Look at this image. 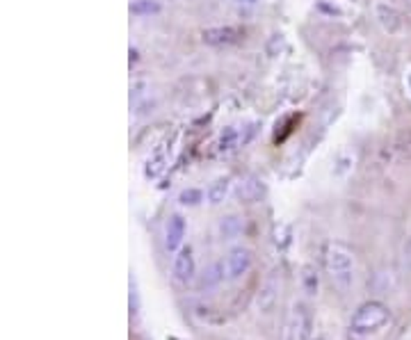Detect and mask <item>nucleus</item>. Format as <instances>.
<instances>
[{
    "instance_id": "nucleus-1",
    "label": "nucleus",
    "mask_w": 411,
    "mask_h": 340,
    "mask_svg": "<svg viewBox=\"0 0 411 340\" xmlns=\"http://www.w3.org/2000/svg\"><path fill=\"white\" fill-rule=\"evenodd\" d=\"M325 270L336 290L347 292L354 283V254L341 242H329L325 247Z\"/></svg>"
},
{
    "instance_id": "nucleus-21",
    "label": "nucleus",
    "mask_w": 411,
    "mask_h": 340,
    "mask_svg": "<svg viewBox=\"0 0 411 340\" xmlns=\"http://www.w3.org/2000/svg\"><path fill=\"white\" fill-rule=\"evenodd\" d=\"M405 5H407V7H411V0H405Z\"/></svg>"
},
{
    "instance_id": "nucleus-11",
    "label": "nucleus",
    "mask_w": 411,
    "mask_h": 340,
    "mask_svg": "<svg viewBox=\"0 0 411 340\" xmlns=\"http://www.w3.org/2000/svg\"><path fill=\"white\" fill-rule=\"evenodd\" d=\"M228 192H231V178H215L213 183L208 185L206 190V199L210 206H219L222 201L228 197Z\"/></svg>"
},
{
    "instance_id": "nucleus-9",
    "label": "nucleus",
    "mask_w": 411,
    "mask_h": 340,
    "mask_svg": "<svg viewBox=\"0 0 411 340\" xmlns=\"http://www.w3.org/2000/svg\"><path fill=\"white\" fill-rule=\"evenodd\" d=\"M277 292H279V277H277V272H272L270 277L265 279L259 297H256V306H259V310L268 313V310L277 304V297H279Z\"/></svg>"
},
{
    "instance_id": "nucleus-16",
    "label": "nucleus",
    "mask_w": 411,
    "mask_h": 340,
    "mask_svg": "<svg viewBox=\"0 0 411 340\" xmlns=\"http://www.w3.org/2000/svg\"><path fill=\"white\" fill-rule=\"evenodd\" d=\"M204 199H206V192H201L197 188H188V190H183L178 195L181 206H199Z\"/></svg>"
},
{
    "instance_id": "nucleus-12",
    "label": "nucleus",
    "mask_w": 411,
    "mask_h": 340,
    "mask_svg": "<svg viewBox=\"0 0 411 340\" xmlns=\"http://www.w3.org/2000/svg\"><path fill=\"white\" fill-rule=\"evenodd\" d=\"M131 14L137 16V18H149V16H155L162 12V5L158 0H131Z\"/></svg>"
},
{
    "instance_id": "nucleus-7",
    "label": "nucleus",
    "mask_w": 411,
    "mask_h": 340,
    "mask_svg": "<svg viewBox=\"0 0 411 340\" xmlns=\"http://www.w3.org/2000/svg\"><path fill=\"white\" fill-rule=\"evenodd\" d=\"M252 263H254L252 251H249V249H244V247H235V249L228 251L226 263H224L226 279H228V281H235V279L244 277V274L252 270Z\"/></svg>"
},
{
    "instance_id": "nucleus-17",
    "label": "nucleus",
    "mask_w": 411,
    "mask_h": 340,
    "mask_svg": "<svg viewBox=\"0 0 411 340\" xmlns=\"http://www.w3.org/2000/svg\"><path fill=\"white\" fill-rule=\"evenodd\" d=\"M240 144V137H237V133L233 131V128H226V131L222 133V137H219V151H231L233 146Z\"/></svg>"
},
{
    "instance_id": "nucleus-5",
    "label": "nucleus",
    "mask_w": 411,
    "mask_h": 340,
    "mask_svg": "<svg viewBox=\"0 0 411 340\" xmlns=\"http://www.w3.org/2000/svg\"><path fill=\"white\" fill-rule=\"evenodd\" d=\"M374 21H377L381 30L391 37H398L405 32V16H402V12L396 5L384 3V0L374 3Z\"/></svg>"
},
{
    "instance_id": "nucleus-4",
    "label": "nucleus",
    "mask_w": 411,
    "mask_h": 340,
    "mask_svg": "<svg viewBox=\"0 0 411 340\" xmlns=\"http://www.w3.org/2000/svg\"><path fill=\"white\" fill-rule=\"evenodd\" d=\"M311 329H313V320H311L308 306L295 304L286 320V340H311Z\"/></svg>"
},
{
    "instance_id": "nucleus-8",
    "label": "nucleus",
    "mask_w": 411,
    "mask_h": 340,
    "mask_svg": "<svg viewBox=\"0 0 411 340\" xmlns=\"http://www.w3.org/2000/svg\"><path fill=\"white\" fill-rule=\"evenodd\" d=\"M185 231H188V226H185L183 215H171L169 222H167V228H164V247H167L169 254H176L183 247Z\"/></svg>"
},
{
    "instance_id": "nucleus-20",
    "label": "nucleus",
    "mask_w": 411,
    "mask_h": 340,
    "mask_svg": "<svg viewBox=\"0 0 411 340\" xmlns=\"http://www.w3.org/2000/svg\"><path fill=\"white\" fill-rule=\"evenodd\" d=\"M407 87H409V91H411V71H409V76H407Z\"/></svg>"
},
{
    "instance_id": "nucleus-3",
    "label": "nucleus",
    "mask_w": 411,
    "mask_h": 340,
    "mask_svg": "<svg viewBox=\"0 0 411 340\" xmlns=\"http://www.w3.org/2000/svg\"><path fill=\"white\" fill-rule=\"evenodd\" d=\"M242 39L244 30L237 25H215L201 32V41L210 46V48H231V46L242 44Z\"/></svg>"
},
{
    "instance_id": "nucleus-10",
    "label": "nucleus",
    "mask_w": 411,
    "mask_h": 340,
    "mask_svg": "<svg viewBox=\"0 0 411 340\" xmlns=\"http://www.w3.org/2000/svg\"><path fill=\"white\" fill-rule=\"evenodd\" d=\"M237 197L244 204H256V201H261L265 197V183L263 178L259 176H249L240 183V188H237Z\"/></svg>"
},
{
    "instance_id": "nucleus-2",
    "label": "nucleus",
    "mask_w": 411,
    "mask_h": 340,
    "mask_svg": "<svg viewBox=\"0 0 411 340\" xmlns=\"http://www.w3.org/2000/svg\"><path fill=\"white\" fill-rule=\"evenodd\" d=\"M391 322V310L381 301H365L350 320V334L352 336H370L381 332Z\"/></svg>"
},
{
    "instance_id": "nucleus-19",
    "label": "nucleus",
    "mask_w": 411,
    "mask_h": 340,
    "mask_svg": "<svg viewBox=\"0 0 411 340\" xmlns=\"http://www.w3.org/2000/svg\"><path fill=\"white\" fill-rule=\"evenodd\" d=\"M235 5H240V7H256L261 3V0H233Z\"/></svg>"
},
{
    "instance_id": "nucleus-6",
    "label": "nucleus",
    "mask_w": 411,
    "mask_h": 340,
    "mask_svg": "<svg viewBox=\"0 0 411 340\" xmlns=\"http://www.w3.org/2000/svg\"><path fill=\"white\" fill-rule=\"evenodd\" d=\"M171 274H174V281L181 283V286L192 283V279H195V274H197V265H195V254H192L190 247H181L176 251Z\"/></svg>"
},
{
    "instance_id": "nucleus-13",
    "label": "nucleus",
    "mask_w": 411,
    "mask_h": 340,
    "mask_svg": "<svg viewBox=\"0 0 411 340\" xmlns=\"http://www.w3.org/2000/svg\"><path fill=\"white\" fill-rule=\"evenodd\" d=\"M242 231V219L237 215H228L224 217L222 222H219V233H222L224 240H233Z\"/></svg>"
},
{
    "instance_id": "nucleus-14",
    "label": "nucleus",
    "mask_w": 411,
    "mask_h": 340,
    "mask_svg": "<svg viewBox=\"0 0 411 340\" xmlns=\"http://www.w3.org/2000/svg\"><path fill=\"white\" fill-rule=\"evenodd\" d=\"M164 164H167V155H164L162 149H158L149 160H146V167H144L146 178H158L164 169Z\"/></svg>"
},
{
    "instance_id": "nucleus-18",
    "label": "nucleus",
    "mask_w": 411,
    "mask_h": 340,
    "mask_svg": "<svg viewBox=\"0 0 411 340\" xmlns=\"http://www.w3.org/2000/svg\"><path fill=\"white\" fill-rule=\"evenodd\" d=\"M219 272V268H217V265H215V268H210L206 274H208V277H204V286L208 288V286H213V283H217L219 279H222V274H217Z\"/></svg>"
},
{
    "instance_id": "nucleus-15",
    "label": "nucleus",
    "mask_w": 411,
    "mask_h": 340,
    "mask_svg": "<svg viewBox=\"0 0 411 340\" xmlns=\"http://www.w3.org/2000/svg\"><path fill=\"white\" fill-rule=\"evenodd\" d=\"M301 286H304L306 295H315L318 292V272L313 265H306V268L301 270Z\"/></svg>"
}]
</instances>
